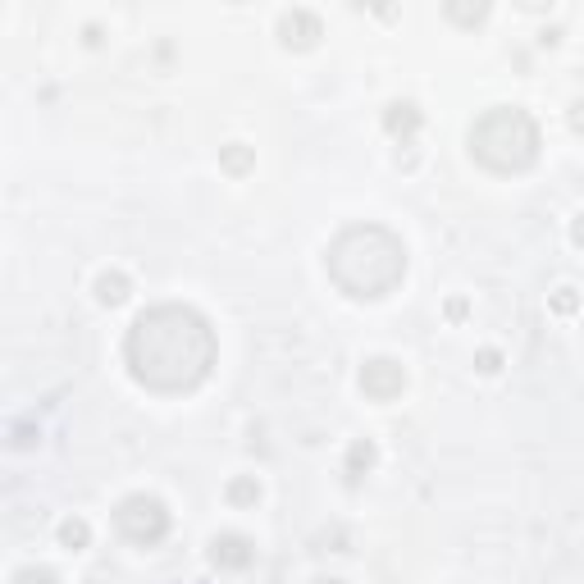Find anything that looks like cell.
<instances>
[{
    "label": "cell",
    "mask_w": 584,
    "mask_h": 584,
    "mask_svg": "<svg viewBox=\"0 0 584 584\" xmlns=\"http://www.w3.org/2000/svg\"><path fill=\"white\" fill-rule=\"evenodd\" d=\"M59 543H64V548H73V552L87 548V543H92V525H87L83 516H68V521L59 525Z\"/></svg>",
    "instance_id": "obj_11"
},
{
    "label": "cell",
    "mask_w": 584,
    "mask_h": 584,
    "mask_svg": "<svg viewBox=\"0 0 584 584\" xmlns=\"http://www.w3.org/2000/svg\"><path fill=\"white\" fill-rule=\"evenodd\" d=\"M14 584H59V575H55V570H46V566H28V570H19V575H14Z\"/></svg>",
    "instance_id": "obj_15"
},
{
    "label": "cell",
    "mask_w": 584,
    "mask_h": 584,
    "mask_svg": "<svg viewBox=\"0 0 584 584\" xmlns=\"http://www.w3.org/2000/svg\"><path fill=\"white\" fill-rule=\"evenodd\" d=\"M114 525H119V534H123L128 543L156 548V543L169 534V506H165L160 497H151V493H132V497L119 502Z\"/></svg>",
    "instance_id": "obj_4"
},
{
    "label": "cell",
    "mask_w": 584,
    "mask_h": 584,
    "mask_svg": "<svg viewBox=\"0 0 584 584\" xmlns=\"http://www.w3.org/2000/svg\"><path fill=\"white\" fill-rule=\"evenodd\" d=\"M229 502H233V506H256V502H260L256 475H238V479L229 484Z\"/></svg>",
    "instance_id": "obj_12"
},
{
    "label": "cell",
    "mask_w": 584,
    "mask_h": 584,
    "mask_svg": "<svg viewBox=\"0 0 584 584\" xmlns=\"http://www.w3.org/2000/svg\"><path fill=\"white\" fill-rule=\"evenodd\" d=\"M552 306H557L561 315H570V311H575V292H570V287H561L557 297H552Z\"/></svg>",
    "instance_id": "obj_17"
},
{
    "label": "cell",
    "mask_w": 584,
    "mask_h": 584,
    "mask_svg": "<svg viewBox=\"0 0 584 584\" xmlns=\"http://www.w3.org/2000/svg\"><path fill=\"white\" fill-rule=\"evenodd\" d=\"M375 461H379L375 443H370V438H356V443L347 448V466H342V475L356 484L360 475H370V470H375Z\"/></svg>",
    "instance_id": "obj_9"
},
{
    "label": "cell",
    "mask_w": 584,
    "mask_h": 584,
    "mask_svg": "<svg viewBox=\"0 0 584 584\" xmlns=\"http://www.w3.org/2000/svg\"><path fill=\"white\" fill-rule=\"evenodd\" d=\"M128 375L151 393H187L214 365V329L192 306H151L141 311L123 338Z\"/></svg>",
    "instance_id": "obj_1"
},
{
    "label": "cell",
    "mask_w": 584,
    "mask_h": 584,
    "mask_svg": "<svg viewBox=\"0 0 584 584\" xmlns=\"http://www.w3.org/2000/svg\"><path fill=\"white\" fill-rule=\"evenodd\" d=\"M210 561H214L219 570H247V566L256 561V543H251L247 534H214Z\"/></svg>",
    "instance_id": "obj_6"
},
{
    "label": "cell",
    "mask_w": 584,
    "mask_h": 584,
    "mask_svg": "<svg viewBox=\"0 0 584 584\" xmlns=\"http://www.w3.org/2000/svg\"><path fill=\"white\" fill-rule=\"evenodd\" d=\"M224 169L229 174H247L251 169V151H247V146H229V151H224Z\"/></svg>",
    "instance_id": "obj_13"
},
{
    "label": "cell",
    "mask_w": 584,
    "mask_h": 584,
    "mask_svg": "<svg viewBox=\"0 0 584 584\" xmlns=\"http://www.w3.org/2000/svg\"><path fill=\"white\" fill-rule=\"evenodd\" d=\"M470 156L493 174H521L539 160V123L516 105L484 110L470 128Z\"/></svg>",
    "instance_id": "obj_3"
},
{
    "label": "cell",
    "mask_w": 584,
    "mask_h": 584,
    "mask_svg": "<svg viewBox=\"0 0 584 584\" xmlns=\"http://www.w3.org/2000/svg\"><path fill=\"white\" fill-rule=\"evenodd\" d=\"M570 128H575V132H584V105H575V110H570Z\"/></svg>",
    "instance_id": "obj_19"
},
{
    "label": "cell",
    "mask_w": 584,
    "mask_h": 584,
    "mask_svg": "<svg viewBox=\"0 0 584 584\" xmlns=\"http://www.w3.org/2000/svg\"><path fill=\"white\" fill-rule=\"evenodd\" d=\"M475 365H479V370H484V375H497V370H502V356H497L493 347H484V351L475 356Z\"/></svg>",
    "instance_id": "obj_16"
},
{
    "label": "cell",
    "mask_w": 584,
    "mask_h": 584,
    "mask_svg": "<svg viewBox=\"0 0 584 584\" xmlns=\"http://www.w3.org/2000/svg\"><path fill=\"white\" fill-rule=\"evenodd\" d=\"M324 28H320V19L311 14V10H292V14H283L278 19V37H283V46H297V50H306V46H315V37H320Z\"/></svg>",
    "instance_id": "obj_7"
},
{
    "label": "cell",
    "mask_w": 584,
    "mask_h": 584,
    "mask_svg": "<svg viewBox=\"0 0 584 584\" xmlns=\"http://www.w3.org/2000/svg\"><path fill=\"white\" fill-rule=\"evenodd\" d=\"M384 128H388L397 141H411V137L420 132V110H415L411 101H393V105L384 110Z\"/></svg>",
    "instance_id": "obj_8"
},
{
    "label": "cell",
    "mask_w": 584,
    "mask_h": 584,
    "mask_svg": "<svg viewBox=\"0 0 584 584\" xmlns=\"http://www.w3.org/2000/svg\"><path fill=\"white\" fill-rule=\"evenodd\" d=\"M360 388H365V397H370V402H393V397H402V388H406L402 360H393V356L365 360V365H360Z\"/></svg>",
    "instance_id": "obj_5"
},
{
    "label": "cell",
    "mask_w": 584,
    "mask_h": 584,
    "mask_svg": "<svg viewBox=\"0 0 584 584\" xmlns=\"http://www.w3.org/2000/svg\"><path fill=\"white\" fill-rule=\"evenodd\" d=\"M570 242H575V247H584V214L570 224Z\"/></svg>",
    "instance_id": "obj_18"
},
{
    "label": "cell",
    "mask_w": 584,
    "mask_h": 584,
    "mask_svg": "<svg viewBox=\"0 0 584 584\" xmlns=\"http://www.w3.org/2000/svg\"><path fill=\"white\" fill-rule=\"evenodd\" d=\"M128 292H132V283H128V274H119V269H105V274L96 278V297H101V306L128 302Z\"/></svg>",
    "instance_id": "obj_10"
},
{
    "label": "cell",
    "mask_w": 584,
    "mask_h": 584,
    "mask_svg": "<svg viewBox=\"0 0 584 584\" xmlns=\"http://www.w3.org/2000/svg\"><path fill=\"white\" fill-rule=\"evenodd\" d=\"M315 584H342V579H315Z\"/></svg>",
    "instance_id": "obj_20"
},
{
    "label": "cell",
    "mask_w": 584,
    "mask_h": 584,
    "mask_svg": "<svg viewBox=\"0 0 584 584\" xmlns=\"http://www.w3.org/2000/svg\"><path fill=\"white\" fill-rule=\"evenodd\" d=\"M329 274L347 297L375 302L406 278V247L384 224H351L329 247Z\"/></svg>",
    "instance_id": "obj_2"
},
{
    "label": "cell",
    "mask_w": 584,
    "mask_h": 584,
    "mask_svg": "<svg viewBox=\"0 0 584 584\" xmlns=\"http://www.w3.org/2000/svg\"><path fill=\"white\" fill-rule=\"evenodd\" d=\"M484 14H488V5H457V0L448 5V19H457V23H479Z\"/></svg>",
    "instance_id": "obj_14"
}]
</instances>
